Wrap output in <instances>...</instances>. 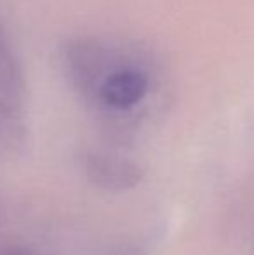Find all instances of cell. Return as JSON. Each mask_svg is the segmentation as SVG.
I'll use <instances>...</instances> for the list:
<instances>
[{"instance_id":"1","label":"cell","mask_w":254,"mask_h":255,"mask_svg":"<svg viewBox=\"0 0 254 255\" xmlns=\"http://www.w3.org/2000/svg\"><path fill=\"white\" fill-rule=\"evenodd\" d=\"M119 49L91 35L71 37L63 44L61 66L64 77L84 101L92 103L99 82L112 68Z\"/></svg>"},{"instance_id":"2","label":"cell","mask_w":254,"mask_h":255,"mask_svg":"<svg viewBox=\"0 0 254 255\" xmlns=\"http://www.w3.org/2000/svg\"><path fill=\"white\" fill-rule=\"evenodd\" d=\"M150 87L148 70L131 52L120 49L112 68L99 82L92 103L113 115L129 113L148 96Z\"/></svg>"},{"instance_id":"3","label":"cell","mask_w":254,"mask_h":255,"mask_svg":"<svg viewBox=\"0 0 254 255\" xmlns=\"http://www.w3.org/2000/svg\"><path fill=\"white\" fill-rule=\"evenodd\" d=\"M89 181L106 191H126L141 181L143 172L134 161L112 153L92 151L84 158Z\"/></svg>"},{"instance_id":"4","label":"cell","mask_w":254,"mask_h":255,"mask_svg":"<svg viewBox=\"0 0 254 255\" xmlns=\"http://www.w3.org/2000/svg\"><path fill=\"white\" fill-rule=\"evenodd\" d=\"M26 94V82L21 61L0 33V99L21 108Z\"/></svg>"},{"instance_id":"5","label":"cell","mask_w":254,"mask_h":255,"mask_svg":"<svg viewBox=\"0 0 254 255\" xmlns=\"http://www.w3.org/2000/svg\"><path fill=\"white\" fill-rule=\"evenodd\" d=\"M23 135L19 106L0 99V144H14Z\"/></svg>"},{"instance_id":"6","label":"cell","mask_w":254,"mask_h":255,"mask_svg":"<svg viewBox=\"0 0 254 255\" xmlns=\"http://www.w3.org/2000/svg\"><path fill=\"white\" fill-rule=\"evenodd\" d=\"M0 255H30V254L21 249H16V247H0Z\"/></svg>"},{"instance_id":"7","label":"cell","mask_w":254,"mask_h":255,"mask_svg":"<svg viewBox=\"0 0 254 255\" xmlns=\"http://www.w3.org/2000/svg\"><path fill=\"white\" fill-rule=\"evenodd\" d=\"M0 214H2V212H0Z\"/></svg>"}]
</instances>
